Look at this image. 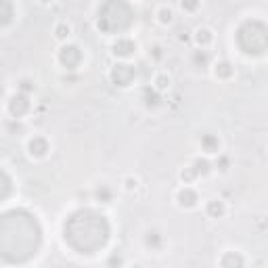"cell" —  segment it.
I'll return each instance as SVG.
<instances>
[{
    "label": "cell",
    "instance_id": "1",
    "mask_svg": "<svg viewBox=\"0 0 268 268\" xmlns=\"http://www.w3.org/2000/svg\"><path fill=\"white\" fill-rule=\"evenodd\" d=\"M42 241V228L36 216L26 210L0 214V260L11 264L27 262L36 256Z\"/></svg>",
    "mask_w": 268,
    "mask_h": 268
},
{
    "label": "cell",
    "instance_id": "2",
    "mask_svg": "<svg viewBox=\"0 0 268 268\" xmlns=\"http://www.w3.org/2000/svg\"><path fill=\"white\" fill-rule=\"evenodd\" d=\"M65 241L78 254H97L109 241V222L103 214L94 210H78L65 220L63 226Z\"/></svg>",
    "mask_w": 268,
    "mask_h": 268
},
{
    "label": "cell",
    "instance_id": "3",
    "mask_svg": "<svg viewBox=\"0 0 268 268\" xmlns=\"http://www.w3.org/2000/svg\"><path fill=\"white\" fill-rule=\"evenodd\" d=\"M134 23V11L126 0H105L99 9L97 26L105 34L126 31Z\"/></svg>",
    "mask_w": 268,
    "mask_h": 268
},
{
    "label": "cell",
    "instance_id": "4",
    "mask_svg": "<svg viewBox=\"0 0 268 268\" xmlns=\"http://www.w3.org/2000/svg\"><path fill=\"white\" fill-rule=\"evenodd\" d=\"M237 44L247 54H264L268 49V27L262 21H245L237 29Z\"/></svg>",
    "mask_w": 268,
    "mask_h": 268
},
{
    "label": "cell",
    "instance_id": "5",
    "mask_svg": "<svg viewBox=\"0 0 268 268\" xmlns=\"http://www.w3.org/2000/svg\"><path fill=\"white\" fill-rule=\"evenodd\" d=\"M109 78H111V82L115 86L126 88V86H130L134 82V78H136V69H134L132 65H128V63H115V65L111 67Z\"/></svg>",
    "mask_w": 268,
    "mask_h": 268
},
{
    "label": "cell",
    "instance_id": "6",
    "mask_svg": "<svg viewBox=\"0 0 268 268\" xmlns=\"http://www.w3.org/2000/svg\"><path fill=\"white\" fill-rule=\"evenodd\" d=\"M59 63L65 69H76L82 63V51L78 44H65L59 51Z\"/></svg>",
    "mask_w": 268,
    "mask_h": 268
},
{
    "label": "cell",
    "instance_id": "7",
    "mask_svg": "<svg viewBox=\"0 0 268 268\" xmlns=\"http://www.w3.org/2000/svg\"><path fill=\"white\" fill-rule=\"evenodd\" d=\"M29 97L26 92H17V94H13L11 101H9V113L15 117V120H19V117H23L27 111H29Z\"/></svg>",
    "mask_w": 268,
    "mask_h": 268
},
{
    "label": "cell",
    "instance_id": "8",
    "mask_svg": "<svg viewBox=\"0 0 268 268\" xmlns=\"http://www.w3.org/2000/svg\"><path fill=\"white\" fill-rule=\"evenodd\" d=\"M27 149H29V155L31 157H44L49 153V140L44 136H34L27 143Z\"/></svg>",
    "mask_w": 268,
    "mask_h": 268
},
{
    "label": "cell",
    "instance_id": "9",
    "mask_svg": "<svg viewBox=\"0 0 268 268\" xmlns=\"http://www.w3.org/2000/svg\"><path fill=\"white\" fill-rule=\"evenodd\" d=\"M111 51L115 57H130V54H134V51H136V44L128 40V38H120V40L111 46Z\"/></svg>",
    "mask_w": 268,
    "mask_h": 268
},
{
    "label": "cell",
    "instance_id": "10",
    "mask_svg": "<svg viewBox=\"0 0 268 268\" xmlns=\"http://www.w3.org/2000/svg\"><path fill=\"white\" fill-rule=\"evenodd\" d=\"M176 199H178V206L180 208H195L197 206V201H199V197H197V193L193 191V188H180L178 195H176Z\"/></svg>",
    "mask_w": 268,
    "mask_h": 268
},
{
    "label": "cell",
    "instance_id": "11",
    "mask_svg": "<svg viewBox=\"0 0 268 268\" xmlns=\"http://www.w3.org/2000/svg\"><path fill=\"white\" fill-rule=\"evenodd\" d=\"M15 17V6L11 0H0V27H6Z\"/></svg>",
    "mask_w": 268,
    "mask_h": 268
},
{
    "label": "cell",
    "instance_id": "12",
    "mask_svg": "<svg viewBox=\"0 0 268 268\" xmlns=\"http://www.w3.org/2000/svg\"><path fill=\"white\" fill-rule=\"evenodd\" d=\"M13 193V180L4 170H0V203L6 201Z\"/></svg>",
    "mask_w": 268,
    "mask_h": 268
},
{
    "label": "cell",
    "instance_id": "13",
    "mask_svg": "<svg viewBox=\"0 0 268 268\" xmlns=\"http://www.w3.org/2000/svg\"><path fill=\"white\" fill-rule=\"evenodd\" d=\"M201 147H203V151H206V153H218L220 140H218L216 134H203V136H201Z\"/></svg>",
    "mask_w": 268,
    "mask_h": 268
},
{
    "label": "cell",
    "instance_id": "14",
    "mask_svg": "<svg viewBox=\"0 0 268 268\" xmlns=\"http://www.w3.org/2000/svg\"><path fill=\"white\" fill-rule=\"evenodd\" d=\"M214 74H216V78H220V80H228V78H233L235 67L228 61H220V63H216Z\"/></svg>",
    "mask_w": 268,
    "mask_h": 268
},
{
    "label": "cell",
    "instance_id": "15",
    "mask_svg": "<svg viewBox=\"0 0 268 268\" xmlns=\"http://www.w3.org/2000/svg\"><path fill=\"white\" fill-rule=\"evenodd\" d=\"M245 264V260H243L239 254H235V251H228V254L222 256V260H220V266L224 268H231V266H243Z\"/></svg>",
    "mask_w": 268,
    "mask_h": 268
},
{
    "label": "cell",
    "instance_id": "16",
    "mask_svg": "<svg viewBox=\"0 0 268 268\" xmlns=\"http://www.w3.org/2000/svg\"><path fill=\"white\" fill-rule=\"evenodd\" d=\"M208 216L210 218H222L224 216V203L220 201V199H212L208 201Z\"/></svg>",
    "mask_w": 268,
    "mask_h": 268
},
{
    "label": "cell",
    "instance_id": "17",
    "mask_svg": "<svg viewBox=\"0 0 268 268\" xmlns=\"http://www.w3.org/2000/svg\"><path fill=\"white\" fill-rule=\"evenodd\" d=\"M212 40H214V34H212V29L199 27V29L195 31V42L199 44V46H208V44H212Z\"/></svg>",
    "mask_w": 268,
    "mask_h": 268
},
{
    "label": "cell",
    "instance_id": "18",
    "mask_svg": "<svg viewBox=\"0 0 268 268\" xmlns=\"http://www.w3.org/2000/svg\"><path fill=\"white\" fill-rule=\"evenodd\" d=\"M193 170L197 172V176H206L212 172V163L208 160H195L193 161Z\"/></svg>",
    "mask_w": 268,
    "mask_h": 268
},
{
    "label": "cell",
    "instance_id": "19",
    "mask_svg": "<svg viewBox=\"0 0 268 268\" xmlns=\"http://www.w3.org/2000/svg\"><path fill=\"white\" fill-rule=\"evenodd\" d=\"M145 243H147V247H151V249H160L161 247V235L157 231H149L147 237H145Z\"/></svg>",
    "mask_w": 268,
    "mask_h": 268
},
{
    "label": "cell",
    "instance_id": "20",
    "mask_svg": "<svg viewBox=\"0 0 268 268\" xmlns=\"http://www.w3.org/2000/svg\"><path fill=\"white\" fill-rule=\"evenodd\" d=\"M94 197H97V201H101V203H109L111 201V188H109L107 185H101L97 191H94Z\"/></svg>",
    "mask_w": 268,
    "mask_h": 268
},
{
    "label": "cell",
    "instance_id": "21",
    "mask_svg": "<svg viewBox=\"0 0 268 268\" xmlns=\"http://www.w3.org/2000/svg\"><path fill=\"white\" fill-rule=\"evenodd\" d=\"M155 90L157 92H163V90H168L170 88V76L168 74H160V76H155Z\"/></svg>",
    "mask_w": 268,
    "mask_h": 268
},
{
    "label": "cell",
    "instance_id": "22",
    "mask_svg": "<svg viewBox=\"0 0 268 268\" xmlns=\"http://www.w3.org/2000/svg\"><path fill=\"white\" fill-rule=\"evenodd\" d=\"M172 17H174V13H172L168 6H161V9L157 11V19H160V23H163V26L172 23Z\"/></svg>",
    "mask_w": 268,
    "mask_h": 268
},
{
    "label": "cell",
    "instance_id": "23",
    "mask_svg": "<svg viewBox=\"0 0 268 268\" xmlns=\"http://www.w3.org/2000/svg\"><path fill=\"white\" fill-rule=\"evenodd\" d=\"M69 31H72V27H69L67 23H57V27H54V38H57V40H65L69 36Z\"/></svg>",
    "mask_w": 268,
    "mask_h": 268
},
{
    "label": "cell",
    "instance_id": "24",
    "mask_svg": "<svg viewBox=\"0 0 268 268\" xmlns=\"http://www.w3.org/2000/svg\"><path fill=\"white\" fill-rule=\"evenodd\" d=\"M208 61H210V57H208L206 51H195V54H193V63H195L197 67H206Z\"/></svg>",
    "mask_w": 268,
    "mask_h": 268
},
{
    "label": "cell",
    "instance_id": "25",
    "mask_svg": "<svg viewBox=\"0 0 268 268\" xmlns=\"http://www.w3.org/2000/svg\"><path fill=\"white\" fill-rule=\"evenodd\" d=\"M145 103H147V105H153V107L160 103V97H157V90H155V88H153V90H151V88L145 90Z\"/></svg>",
    "mask_w": 268,
    "mask_h": 268
},
{
    "label": "cell",
    "instance_id": "26",
    "mask_svg": "<svg viewBox=\"0 0 268 268\" xmlns=\"http://www.w3.org/2000/svg\"><path fill=\"white\" fill-rule=\"evenodd\" d=\"M180 178H183V183H193V180L197 178V172L193 170V165H191V168H185L183 172H180Z\"/></svg>",
    "mask_w": 268,
    "mask_h": 268
},
{
    "label": "cell",
    "instance_id": "27",
    "mask_svg": "<svg viewBox=\"0 0 268 268\" xmlns=\"http://www.w3.org/2000/svg\"><path fill=\"white\" fill-rule=\"evenodd\" d=\"M180 6H183L185 11L193 13V11L199 9V0H180Z\"/></svg>",
    "mask_w": 268,
    "mask_h": 268
},
{
    "label": "cell",
    "instance_id": "28",
    "mask_svg": "<svg viewBox=\"0 0 268 268\" xmlns=\"http://www.w3.org/2000/svg\"><path fill=\"white\" fill-rule=\"evenodd\" d=\"M19 88H21V92H31V90H34V82H31V80H27V78H26V80H21L19 82Z\"/></svg>",
    "mask_w": 268,
    "mask_h": 268
},
{
    "label": "cell",
    "instance_id": "29",
    "mask_svg": "<svg viewBox=\"0 0 268 268\" xmlns=\"http://www.w3.org/2000/svg\"><path fill=\"white\" fill-rule=\"evenodd\" d=\"M124 187L128 188V191H132V188H136V187H138V180H136V178H132V176H126V178H124Z\"/></svg>",
    "mask_w": 268,
    "mask_h": 268
},
{
    "label": "cell",
    "instance_id": "30",
    "mask_svg": "<svg viewBox=\"0 0 268 268\" xmlns=\"http://www.w3.org/2000/svg\"><path fill=\"white\" fill-rule=\"evenodd\" d=\"M153 59H161V49H160V46H153Z\"/></svg>",
    "mask_w": 268,
    "mask_h": 268
},
{
    "label": "cell",
    "instance_id": "31",
    "mask_svg": "<svg viewBox=\"0 0 268 268\" xmlns=\"http://www.w3.org/2000/svg\"><path fill=\"white\" fill-rule=\"evenodd\" d=\"M109 264H122V258H117V256H111V258H109Z\"/></svg>",
    "mask_w": 268,
    "mask_h": 268
},
{
    "label": "cell",
    "instance_id": "32",
    "mask_svg": "<svg viewBox=\"0 0 268 268\" xmlns=\"http://www.w3.org/2000/svg\"><path fill=\"white\" fill-rule=\"evenodd\" d=\"M226 165H228V160H226V157H222V160H220V170L226 172Z\"/></svg>",
    "mask_w": 268,
    "mask_h": 268
},
{
    "label": "cell",
    "instance_id": "33",
    "mask_svg": "<svg viewBox=\"0 0 268 268\" xmlns=\"http://www.w3.org/2000/svg\"><path fill=\"white\" fill-rule=\"evenodd\" d=\"M40 2H53V0H40Z\"/></svg>",
    "mask_w": 268,
    "mask_h": 268
}]
</instances>
